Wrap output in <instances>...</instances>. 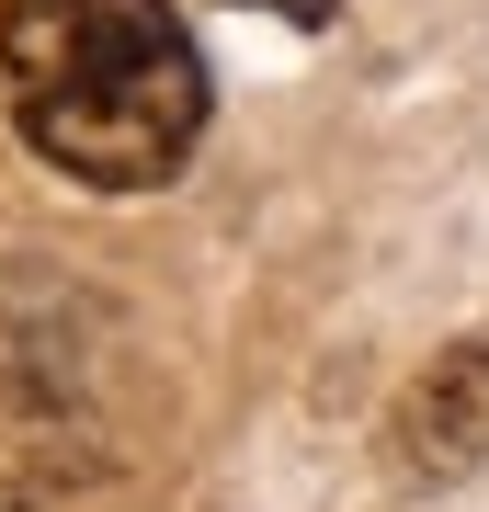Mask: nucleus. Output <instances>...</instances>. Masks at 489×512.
<instances>
[{
    "mask_svg": "<svg viewBox=\"0 0 489 512\" xmlns=\"http://www.w3.org/2000/svg\"><path fill=\"white\" fill-rule=\"evenodd\" d=\"M387 467L410 490H455V478L489 467V342H444L387 399Z\"/></svg>",
    "mask_w": 489,
    "mask_h": 512,
    "instance_id": "f03ea898",
    "label": "nucleus"
},
{
    "mask_svg": "<svg viewBox=\"0 0 489 512\" xmlns=\"http://www.w3.org/2000/svg\"><path fill=\"white\" fill-rule=\"evenodd\" d=\"M239 12H251V0H239ZM262 12H285V23H330L342 0H262Z\"/></svg>",
    "mask_w": 489,
    "mask_h": 512,
    "instance_id": "7ed1b4c3",
    "label": "nucleus"
},
{
    "mask_svg": "<svg viewBox=\"0 0 489 512\" xmlns=\"http://www.w3.org/2000/svg\"><path fill=\"white\" fill-rule=\"evenodd\" d=\"M0 103L91 194H148L205 137V57L171 0H0Z\"/></svg>",
    "mask_w": 489,
    "mask_h": 512,
    "instance_id": "f257e3e1",
    "label": "nucleus"
}]
</instances>
